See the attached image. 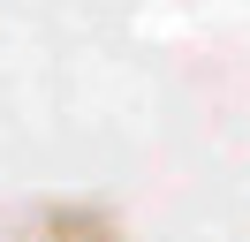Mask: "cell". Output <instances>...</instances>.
Wrapping results in <instances>:
<instances>
[{"instance_id": "obj_1", "label": "cell", "mask_w": 250, "mask_h": 242, "mask_svg": "<svg viewBox=\"0 0 250 242\" xmlns=\"http://www.w3.org/2000/svg\"><path fill=\"white\" fill-rule=\"evenodd\" d=\"M0 242H129L106 204H76V197H38V204L0 212Z\"/></svg>"}]
</instances>
